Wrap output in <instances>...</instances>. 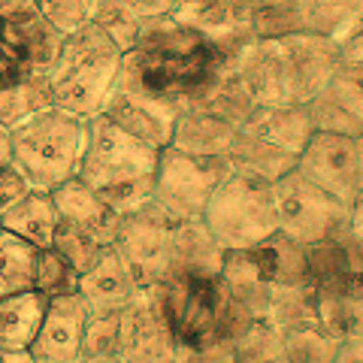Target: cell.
Wrapping results in <instances>:
<instances>
[{
  "label": "cell",
  "instance_id": "6da1fadb",
  "mask_svg": "<svg viewBox=\"0 0 363 363\" xmlns=\"http://www.w3.org/2000/svg\"><path fill=\"white\" fill-rule=\"evenodd\" d=\"M252 43L255 37L248 28L209 37L169 13L149 21L121 55L116 88L182 109L215 76L233 73Z\"/></svg>",
  "mask_w": 363,
  "mask_h": 363
},
{
  "label": "cell",
  "instance_id": "7a4b0ae2",
  "mask_svg": "<svg viewBox=\"0 0 363 363\" xmlns=\"http://www.w3.org/2000/svg\"><path fill=\"white\" fill-rule=\"evenodd\" d=\"M342 58V45L321 33L255 40L236 64V76L257 106L309 104L324 91Z\"/></svg>",
  "mask_w": 363,
  "mask_h": 363
},
{
  "label": "cell",
  "instance_id": "3957f363",
  "mask_svg": "<svg viewBox=\"0 0 363 363\" xmlns=\"http://www.w3.org/2000/svg\"><path fill=\"white\" fill-rule=\"evenodd\" d=\"M157 152L161 149L133 140L106 116H91L76 179L85 182L116 215H130L152 203Z\"/></svg>",
  "mask_w": 363,
  "mask_h": 363
},
{
  "label": "cell",
  "instance_id": "277c9868",
  "mask_svg": "<svg viewBox=\"0 0 363 363\" xmlns=\"http://www.w3.org/2000/svg\"><path fill=\"white\" fill-rule=\"evenodd\" d=\"M121 55L118 43L94 21L64 33L58 55L49 67L52 106L73 112L79 118L100 116L106 97L116 88Z\"/></svg>",
  "mask_w": 363,
  "mask_h": 363
},
{
  "label": "cell",
  "instance_id": "5b68a950",
  "mask_svg": "<svg viewBox=\"0 0 363 363\" xmlns=\"http://www.w3.org/2000/svg\"><path fill=\"white\" fill-rule=\"evenodd\" d=\"M88 143V118L49 106L9 130L13 167L33 191H55L79 176Z\"/></svg>",
  "mask_w": 363,
  "mask_h": 363
},
{
  "label": "cell",
  "instance_id": "8992f818",
  "mask_svg": "<svg viewBox=\"0 0 363 363\" xmlns=\"http://www.w3.org/2000/svg\"><path fill=\"white\" fill-rule=\"evenodd\" d=\"M203 224L224 252H248L279 230L272 185L257 176L230 169L206 203Z\"/></svg>",
  "mask_w": 363,
  "mask_h": 363
},
{
  "label": "cell",
  "instance_id": "52a82bcc",
  "mask_svg": "<svg viewBox=\"0 0 363 363\" xmlns=\"http://www.w3.org/2000/svg\"><path fill=\"white\" fill-rule=\"evenodd\" d=\"M61 40L33 0H0V88L49 76Z\"/></svg>",
  "mask_w": 363,
  "mask_h": 363
},
{
  "label": "cell",
  "instance_id": "ba28073f",
  "mask_svg": "<svg viewBox=\"0 0 363 363\" xmlns=\"http://www.w3.org/2000/svg\"><path fill=\"white\" fill-rule=\"evenodd\" d=\"M230 169L233 167L227 164V157H194L164 145L157 152L152 203L173 221H197Z\"/></svg>",
  "mask_w": 363,
  "mask_h": 363
},
{
  "label": "cell",
  "instance_id": "9c48e42d",
  "mask_svg": "<svg viewBox=\"0 0 363 363\" xmlns=\"http://www.w3.org/2000/svg\"><path fill=\"white\" fill-rule=\"evenodd\" d=\"M272 206H276L279 233L303 245L330 240L348 209L330 194H324L318 185H312L300 169H291L272 182Z\"/></svg>",
  "mask_w": 363,
  "mask_h": 363
},
{
  "label": "cell",
  "instance_id": "30bf717a",
  "mask_svg": "<svg viewBox=\"0 0 363 363\" xmlns=\"http://www.w3.org/2000/svg\"><path fill=\"white\" fill-rule=\"evenodd\" d=\"M173 218L161 212L155 203L118 218V230L112 248L133 272L136 285L152 288L164 285L169 272V240H173Z\"/></svg>",
  "mask_w": 363,
  "mask_h": 363
},
{
  "label": "cell",
  "instance_id": "8fae6325",
  "mask_svg": "<svg viewBox=\"0 0 363 363\" xmlns=\"http://www.w3.org/2000/svg\"><path fill=\"white\" fill-rule=\"evenodd\" d=\"M176 339L164 315L161 288H140L118 312V360L121 363H173Z\"/></svg>",
  "mask_w": 363,
  "mask_h": 363
},
{
  "label": "cell",
  "instance_id": "7c38bea8",
  "mask_svg": "<svg viewBox=\"0 0 363 363\" xmlns=\"http://www.w3.org/2000/svg\"><path fill=\"white\" fill-rule=\"evenodd\" d=\"M297 169L342 206H351L363 194L360 145L354 136L315 130L312 140L306 143V149L300 152Z\"/></svg>",
  "mask_w": 363,
  "mask_h": 363
},
{
  "label": "cell",
  "instance_id": "4fadbf2b",
  "mask_svg": "<svg viewBox=\"0 0 363 363\" xmlns=\"http://www.w3.org/2000/svg\"><path fill=\"white\" fill-rule=\"evenodd\" d=\"M161 288L164 315L169 321L176 345L206 342L215 336V300H218V279H169Z\"/></svg>",
  "mask_w": 363,
  "mask_h": 363
},
{
  "label": "cell",
  "instance_id": "5bb4252c",
  "mask_svg": "<svg viewBox=\"0 0 363 363\" xmlns=\"http://www.w3.org/2000/svg\"><path fill=\"white\" fill-rule=\"evenodd\" d=\"M88 315H91V309L79 291L49 300L45 303L43 324L28 348L30 357L45 360V363H76Z\"/></svg>",
  "mask_w": 363,
  "mask_h": 363
},
{
  "label": "cell",
  "instance_id": "9a60e30c",
  "mask_svg": "<svg viewBox=\"0 0 363 363\" xmlns=\"http://www.w3.org/2000/svg\"><path fill=\"white\" fill-rule=\"evenodd\" d=\"M100 116H106L116 128L130 133L133 140L152 145V149H164V145H169V136H173L179 109L161 104V100H149V97L130 94V91L112 88Z\"/></svg>",
  "mask_w": 363,
  "mask_h": 363
},
{
  "label": "cell",
  "instance_id": "2e32d148",
  "mask_svg": "<svg viewBox=\"0 0 363 363\" xmlns=\"http://www.w3.org/2000/svg\"><path fill=\"white\" fill-rule=\"evenodd\" d=\"M140 291L133 272L118 257L116 248H104L97 264L79 276V294L88 303L91 315H118Z\"/></svg>",
  "mask_w": 363,
  "mask_h": 363
},
{
  "label": "cell",
  "instance_id": "e0dca14e",
  "mask_svg": "<svg viewBox=\"0 0 363 363\" xmlns=\"http://www.w3.org/2000/svg\"><path fill=\"white\" fill-rule=\"evenodd\" d=\"M224 264V248L212 240L203 218L197 221H176L173 240H169V279H218Z\"/></svg>",
  "mask_w": 363,
  "mask_h": 363
},
{
  "label": "cell",
  "instance_id": "ac0fdd59",
  "mask_svg": "<svg viewBox=\"0 0 363 363\" xmlns=\"http://www.w3.org/2000/svg\"><path fill=\"white\" fill-rule=\"evenodd\" d=\"M49 194H52V203H55V209H58L61 221L91 233L100 245H112L121 215L112 212L106 203L85 185V182L70 179V182H64V185H58L55 191H49Z\"/></svg>",
  "mask_w": 363,
  "mask_h": 363
},
{
  "label": "cell",
  "instance_id": "d6986e66",
  "mask_svg": "<svg viewBox=\"0 0 363 363\" xmlns=\"http://www.w3.org/2000/svg\"><path fill=\"white\" fill-rule=\"evenodd\" d=\"M227 164L233 169H240V173H248V176H257L264 182H276L281 179L291 169H297V155H291L285 149H279V145H272L269 140H264L260 133H255L252 128H245L240 124V130H236L230 149H227Z\"/></svg>",
  "mask_w": 363,
  "mask_h": 363
},
{
  "label": "cell",
  "instance_id": "ffe728a7",
  "mask_svg": "<svg viewBox=\"0 0 363 363\" xmlns=\"http://www.w3.org/2000/svg\"><path fill=\"white\" fill-rule=\"evenodd\" d=\"M173 9L176 0H100L94 25L104 28L121 52H128L149 21L169 16Z\"/></svg>",
  "mask_w": 363,
  "mask_h": 363
},
{
  "label": "cell",
  "instance_id": "44dd1931",
  "mask_svg": "<svg viewBox=\"0 0 363 363\" xmlns=\"http://www.w3.org/2000/svg\"><path fill=\"white\" fill-rule=\"evenodd\" d=\"M240 128L197 109H182L173 124L169 145L194 157H224Z\"/></svg>",
  "mask_w": 363,
  "mask_h": 363
},
{
  "label": "cell",
  "instance_id": "7402d4cb",
  "mask_svg": "<svg viewBox=\"0 0 363 363\" xmlns=\"http://www.w3.org/2000/svg\"><path fill=\"white\" fill-rule=\"evenodd\" d=\"M245 128H252L272 145L297 155L306 149V143L312 140V118L309 109L303 104H288V106H257L252 116L245 118Z\"/></svg>",
  "mask_w": 363,
  "mask_h": 363
},
{
  "label": "cell",
  "instance_id": "603a6c76",
  "mask_svg": "<svg viewBox=\"0 0 363 363\" xmlns=\"http://www.w3.org/2000/svg\"><path fill=\"white\" fill-rule=\"evenodd\" d=\"M0 227L30 242L33 248H49L55 230H58V209L52 203V194L49 191H28L18 203L0 212Z\"/></svg>",
  "mask_w": 363,
  "mask_h": 363
},
{
  "label": "cell",
  "instance_id": "cb8c5ba5",
  "mask_svg": "<svg viewBox=\"0 0 363 363\" xmlns=\"http://www.w3.org/2000/svg\"><path fill=\"white\" fill-rule=\"evenodd\" d=\"M248 255L257 264L260 276L269 285H306L309 281V267H306V245L291 240L285 233H272L264 242L248 248Z\"/></svg>",
  "mask_w": 363,
  "mask_h": 363
},
{
  "label": "cell",
  "instance_id": "d4e9b609",
  "mask_svg": "<svg viewBox=\"0 0 363 363\" xmlns=\"http://www.w3.org/2000/svg\"><path fill=\"white\" fill-rule=\"evenodd\" d=\"M45 300L37 291H16L0 297V345L28 351L33 336H37L43 315H45Z\"/></svg>",
  "mask_w": 363,
  "mask_h": 363
},
{
  "label": "cell",
  "instance_id": "484cf974",
  "mask_svg": "<svg viewBox=\"0 0 363 363\" xmlns=\"http://www.w3.org/2000/svg\"><path fill=\"white\" fill-rule=\"evenodd\" d=\"M182 109L206 112V116H215V118H221L227 124H233V128H240V124H245V118L257 109V104L252 100V94L245 91V85L240 82V76H236V70H233V73L215 76L212 82L203 88L197 97H191Z\"/></svg>",
  "mask_w": 363,
  "mask_h": 363
},
{
  "label": "cell",
  "instance_id": "4316f807",
  "mask_svg": "<svg viewBox=\"0 0 363 363\" xmlns=\"http://www.w3.org/2000/svg\"><path fill=\"white\" fill-rule=\"evenodd\" d=\"M306 267H309V285L315 294H351L363 285V276L351 269L345 252L333 236L306 245Z\"/></svg>",
  "mask_w": 363,
  "mask_h": 363
},
{
  "label": "cell",
  "instance_id": "83f0119b",
  "mask_svg": "<svg viewBox=\"0 0 363 363\" xmlns=\"http://www.w3.org/2000/svg\"><path fill=\"white\" fill-rule=\"evenodd\" d=\"M218 281L227 288V294H230L236 303H242L245 309L257 318V321H264L272 285L260 276V269L252 260V255L248 252H224V264H221V272H218Z\"/></svg>",
  "mask_w": 363,
  "mask_h": 363
},
{
  "label": "cell",
  "instance_id": "f1b7e54d",
  "mask_svg": "<svg viewBox=\"0 0 363 363\" xmlns=\"http://www.w3.org/2000/svg\"><path fill=\"white\" fill-rule=\"evenodd\" d=\"M248 0H179L173 16L209 37H221L227 30L248 28Z\"/></svg>",
  "mask_w": 363,
  "mask_h": 363
},
{
  "label": "cell",
  "instance_id": "f546056e",
  "mask_svg": "<svg viewBox=\"0 0 363 363\" xmlns=\"http://www.w3.org/2000/svg\"><path fill=\"white\" fill-rule=\"evenodd\" d=\"M306 30L345 43L363 28V0H300Z\"/></svg>",
  "mask_w": 363,
  "mask_h": 363
},
{
  "label": "cell",
  "instance_id": "4dcf8cb0",
  "mask_svg": "<svg viewBox=\"0 0 363 363\" xmlns=\"http://www.w3.org/2000/svg\"><path fill=\"white\" fill-rule=\"evenodd\" d=\"M264 321L276 327L279 333L288 330V327L318 321V294H315V288L309 285V281H306V285H272Z\"/></svg>",
  "mask_w": 363,
  "mask_h": 363
},
{
  "label": "cell",
  "instance_id": "1f68e13d",
  "mask_svg": "<svg viewBox=\"0 0 363 363\" xmlns=\"http://www.w3.org/2000/svg\"><path fill=\"white\" fill-rule=\"evenodd\" d=\"M248 30L255 40H279L306 30L300 0H255L248 9Z\"/></svg>",
  "mask_w": 363,
  "mask_h": 363
},
{
  "label": "cell",
  "instance_id": "d6a6232c",
  "mask_svg": "<svg viewBox=\"0 0 363 363\" xmlns=\"http://www.w3.org/2000/svg\"><path fill=\"white\" fill-rule=\"evenodd\" d=\"M52 106L49 76H33L25 82H16L9 88H0V128L13 130L21 121Z\"/></svg>",
  "mask_w": 363,
  "mask_h": 363
},
{
  "label": "cell",
  "instance_id": "836d02e7",
  "mask_svg": "<svg viewBox=\"0 0 363 363\" xmlns=\"http://www.w3.org/2000/svg\"><path fill=\"white\" fill-rule=\"evenodd\" d=\"M339 342L342 339H336L330 330H324L318 321L281 330V348H285L288 363H333Z\"/></svg>",
  "mask_w": 363,
  "mask_h": 363
},
{
  "label": "cell",
  "instance_id": "e575fe53",
  "mask_svg": "<svg viewBox=\"0 0 363 363\" xmlns=\"http://www.w3.org/2000/svg\"><path fill=\"white\" fill-rule=\"evenodd\" d=\"M37 248L0 227V297L16 291H30Z\"/></svg>",
  "mask_w": 363,
  "mask_h": 363
},
{
  "label": "cell",
  "instance_id": "d590c367",
  "mask_svg": "<svg viewBox=\"0 0 363 363\" xmlns=\"http://www.w3.org/2000/svg\"><path fill=\"white\" fill-rule=\"evenodd\" d=\"M30 288L37 294H43L45 300L64 297V294H76L79 291V272L67 264L55 248H37Z\"/></svg>",
  "mask_w": 363,
  "mask_h": 363
},
{
  "label": "cell",
  "instance_id": "8d00e7d4",
  "mask_svg": "<svg viewBox=\"0 0 363 363\" xmlns=\"http://www.w3.org/2000/svg\"><path fill=\"white\" fill-rule=\"evenodd\" d=\"M324 94L336 100L342 109H348L354 118L363 121V58L342 55L330 76V82L324 85Z\"/></svg>",
  "mask_w": 363,
  "mask_h": 363
},
{
  "label": "cell",
  "instance_id": "74e56055",
  "mask_svg": "<svg viewBox=\"0 0 363 363\" xmlns=\"http://www.w3.org/2000/svg\"><path fill=\"white\" fill-rule=\"evenodd\" d=\"M49 248H55V252H58L67 264H70L79 276H82V272H88L91 267L97 264L100 252L109 248V245H100L91 233L79 230V227H73V224H67V221L58 218V230H55Z\"/></svg>",
  "mask_w": 363,
  "mask_h": 363
},
{
  "label": "cell",
  "instance_id": "f35d334b",
  "mask_svg": "<svg viewBox=\"0 0 363 363\" xmlns=\"http://www.w3.org/2000/svg\"><path fill=\"white\" fill-rule=\"evenodd\" d=\"M236 363H288L281 348V333L267 321H255L233 342Z\"/></svg>",
  "mask_w": 363,
  "mask_h": 363
},
{
  "label": "cell",
  "instance_id": "ab89813d",
  "mask_svg": "<svg viewBox=\"0 0 363 363\" xmlns=\"http://www.w3.org/2000/svg\"><path fill=\"white\" fill-rule=\"evenodd\" d=\"M306 109H309V118H312L315 130L339 133V136H354V140H360V136H363V121L351 116L348 109H342L336 100H330L324 91L318 97H312L309 104H306Z\"/></svg>",
  "mask_w": 363,
  "mask_h": 363
},
{
  "label": "cell",
  "instance_id": "60d3db41",
  "mask_svg": "<svg viewBox=\"0 0 363 363\" xmlns=\"http://www.w3.org/2000/svg\"><path fill=\"white\" fill-rule=\"evenodd\" d=\"M118 357V315H88L79 360Z\"/></svg>",
  "mask_w": 363,
  "mask_h": 363
},
{
  "label": "cell",
  "instance_id": "b9f144b4",
  "mask_svg": "<svg viewBox=\"0 0 363 363\" xmlns=\"http://www.w3.org/2000/svg\"><path fill=\"white\" fill-rule=\"evenodd\" d=\"M33 6L40 9V16L49 21L55 30L73 33L76 28L94 21L100 0H33Z\"/></svg>",
  "mask_w": 363,
  "mask_h": 363
},
{
  "label": "cell",
  "instance_id": "7bdbcfd3",
  "mask_svg": "<svg viewBox=\"0 0 363 363\" xmlns=\"http://www.w3.org/2000/svg\"><path fill=\"white\" fill-rule=\"evenodd\" d=\"M333 240L345 252L351 269L363 276V194L345 209V218L339 224V230L333 233Z\"/></svg>",
  "mask_w": 363,
  "mask_h": 363
},
{
  "label": "cell",
  "instance_id": "ee69618b",
  "mask_svg": "<svg viewBox=\"0 0 363 363\" xmlns=\"http://www.w3.org/2000/svg\"><path fill=\"white\" fill-rule=\"evenodd\" d=\"M173 363H236V348L227 339H206L194 345H176Z\"/></svg>",
  "mask_w": 363,
  "mask_h": 363
},
{
  "label": "cell",
  "instance_id": "f6af8a7d",
  "mask_svg": "<svg viewBox=\"0 0 363 363\" xmlns=\"http://www.w3.org/2000/svg\"><path fill=\"white\" fill-rule=\"evenodd\" d=\"M28 191H33V188L28 185V179L21 176L13 164H6L0 169V212H6L13 203H18Z\"/></svg>",
  "mask_w": 363,
  "mask_h": 363
},
{
  "label": "cell",
  "instance_id": "bcb514c9",
  "mask_svg": "<svg viewBox=\"0 0 363 363\" xmlns=\"http://www.w3.org/2000/svg\"><path fill=\"white\" fill-rule=\"evenodd\" d=\"M333 363H363V333H354V336H345L339 342V351Z\"/></svg>",
  "mask_w": 363,
  "mask_h": 363
},
{
  "label": "cell",
  "instance_id": "7dc6e473",
  "mask_svg": "<svg viewBox=\"0 0 363 363\" xmlns=\"http://www.w3.org/2000/svg\"><path fill=\"white\" fill-rule=\"evenodd\" d=\"M0 363H33V357L30 351H16V348L0 345Z\"/></svg>",
  "mask_w": 363,
  "mask_h": 363
},
{
  "label": "cell",
  "instance_id": "c3c4849f",
  "mask_svg": "<svg viewBox=\"0 0 363 363\" xmlns=\"http://www.w3.org/2000/svg\"><path fill=\"white\" fill-rule=\"evenodd\" d=\"M13 164V149H9V130L0 128V169Z\"/></svg>",
  "mask_w": 363,
  "mask_h": 363
},
{
  "label": "cell",
  "instance_id": "681fc988",
  "mask_svg": "<svg viewBox=\"0 0 363 363\" xmlns=\"http://www.w3.org/2000/svg\"><path fill=\"white\" fill-rule=\"evenodd\" d=\"M76 363H121L118 357H100V360H76Z\"/></svg>",
  "mask_w": 363,
  "mask_h": 363
},
{
  "label": "cell",
  "instance_id": "f907efd6",
  "mask_svg": "<svg viewBox=\"0 0 363 363\" xmlns=\"http://www.w3.org/2000/svg\"><path fill=\"white\" fill-rule=\"evenodd\" d=\"M357 145H360V179H363V136L357 140Z\"/></svg>",
  "mask_w": 363,
  "mask_h": 363
},
{
  "label": "cell",
  "instance_id": "816d5d0a",
  "mask_svg": "<svg viewBox=\"0 0 363 363\" xmlns=\"http://www.w3.org/2000/svg\"><path fill=\"white\" fill-rule=\"evenodd\" d=\"M33 363H45V360H33Z\"/></svg>",
  "mask_w": 363,
  "mask_h": 363
},
{
  "label": "cell",
  "instance_id": "f5cc1de1",
  "mask_svg": "<svg viewBox=\"0 0 363 363\" xmlns=\"http://www.w3.org/2000/svg\"><path fill=\"white\" fill-rule=\"evenodd\" d=\"M176 4H179V0H176Z\"/></svg>",
  "mask_w": 363,
  "mask_h": 363
}]
</instances>
